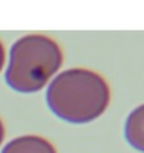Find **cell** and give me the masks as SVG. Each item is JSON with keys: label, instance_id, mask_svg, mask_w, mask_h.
<instances>
[{"label": "cell", "instance_id": "obj_6", "mask_svg": "<svg viewBox=\"0 0 144 153\" xmlns=\"http://www.w3.org/2000/svg\"><path fill=\"white\" fill-rule=\"evenodd\" d=\"M4 136H5V126H4V123H2V120H0V145L4 141Z\"/></svg>", "mask_w": 144, "mask_h": 153}, {"label": "cell", "instance_id": "obj_3", "mask_svg": "<svg viewBox=\"0 0 144 153\" xmlns=\"http://www.w3.org/2000/svg\"><path fill=\"white\" fill-rule=\"evenodd\" d=\"M2 153H57L55 146L47 138L37 135H24L10 140Z\"/></svg>", "mask_w": 144, "mask_h": 153}, {"label": "cell", "instance_id": "obj_5", "mask_svg": "<svg viewBox=\"0 0 144 153\" xmlns=\"http://www.w3.org/2000/svg\"><path fill=\"white\" fill-rule=\"evenodd\" d=\"M4 62H5V49L2 42H0V72H2V68H4Z\"/></svg>", "mask_w": 144, "mask_h": 153}, {"label": "cell", "instance_id": "obj_4", "mask_svg": "<svg viewBox=\"0 0 144 153\" xmlns=\"http://www.w3.org/2000/svg\"><path fill=\"white\" fill-rule=\"evenodd\" d=\"M124 136L132 148L144 153V104L129 113L124 125Z\"/></svg>", "mask_w": 144, "mask_h": 153}, {"label": "cell", "instance_id": "obj_1", "mask_svg": "<svg viewBox=\"0 0 144 153\" xmlns=\"http://www.w3.org/2000/svg\"><path fill=\"white\" fill-rule=\"evenodd\" d=\"M47 104L67 123L84 125L97 120L109 106L111 89L99 72L72 68L59 72L47 88Z\"/></svg>", "mask_w": 144, "mask_h": 153}, {"label": "cell", "instance_id": "obj_2", "mask_svg": "<svg viewBox=\"0 0 144 153\" xmlns=\"http://www.w3.org/2000/svg\"><path fill=\"white\" fill-rule=\"evenodd\" d=\"M60 45L42 34L24 36L14 42L5 69V81L18 93H37L62 68Z\"/></svg>", "mask_w": 144, "mask_h": 153}]
</instances>
